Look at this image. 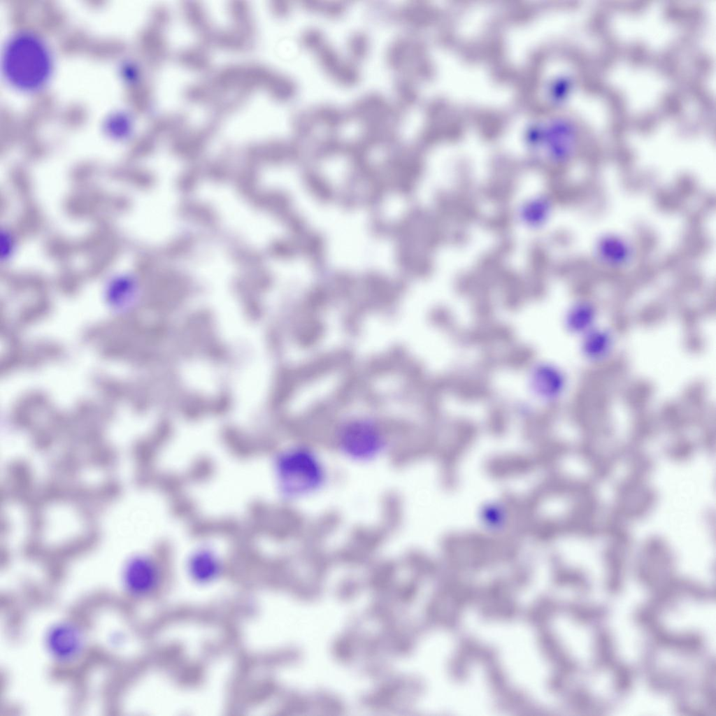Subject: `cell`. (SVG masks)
Returning a JSON list of instances; mask_svg holds the SVG:
<instances>
[{
  "instance_id": "obj_1",
  "label": "cell",
  "mask_w": 716,
  "mask_h": 716,
  "mask_svg": "<svg viewBox=\"0 0 716 716\" xmlns=\"http://www.w3.org/2000/svg\"><path fill=\"white\" fill-rule=\"evenodd\" d=\"M271 471L278 494L283 500L292 502L318 492L327 479L322 459L310 447L302 444L278 450L272 460Z\"/></svg>"
},
{
  "instance_id": "obj_2",
  "label": "cell",
  "mask_w": 716,
  "mask_h": 716,
  "mask_svg": "<svg viewBox=\"0 0 716 716\" xmlns=\"http://www.w3.org/2000/svg\"><path fill=\"white\" fill-rule=\"evenodd\" d=\"M3 57L6 77L17 87L35 89L48 78L51 68L49 51L31 33L20 32L12 36Z\"/></svg>"
},
{
  "instance_id": "obj_3",
  "label": "cell",
  "mask_w": 716,
  "mask_h": 716,
  "mask_svg": "<svg viewBox=\"0 0 716 716\" xmlns=\"http://www.w3.org/2000/svg\"><path fill=\"white\" fill-rule=\"evenodd\" d=\"M335 440L343 455L358 462L373 460L384 451L387 443L382 425L366 415L343 420L336 429Z\"/></svg>"
},
{
  "instance_id": "obj_4",
  "label": "cell",
  "mask_w": 716,
  "mask_h": 716,
  "mask_svg": "<svg viewBox=\"0 0 716 716\" xmlns=\"http://www.w3.org/2000/svg\"><path fill=\"white\" fill-rule=\"evenodd\" d=\"M44 647L56 664L71 666L85 654L87 638L83 626L78 622L60 620L50 624L45 631Z\"/></svg>"
},
{
  "instance_id": "obj_5",
  "label": "cell",
  "mask_w": 716,
  "mask_h": 716,
  "mask_svg": "<svg viewBox=\"0 0 716 716\" xmlns=\"http://www.w3.org/2000/svg\"><path fill=\"white\" fill-rule=\"evenodd\" d=\"M163 570L153 556L138 553L124 563L120 582L123 592L131 599L145 600L158 592L163 582Z\"/></svg>"
},
{
  "instance_id": "obj_6",
  "label": "cell",
  "mask_w": 716,
  "mask_h": 716,
  "mask_svg": "<svg viewBox=\"0 0 716 716\" xmlns=\"http://www.w3.org/2000/svg\"><path fill=\"white\" fill-rule=\"evenodd\" d=\"M186 567L192 580L200 585L217 580L224 571V562L217 549L208 542L194 546L189 552Z\"/></svg>"
},
{
  "instance_id": "obj_7",
  "label": "cell",
  "mask_w": 716,
  "mask_h": 716,
  "mask_svg": "<svg viewBox=\"0 0 716 716\" xmlns=\"http://www.w3.org/2000/svg\"><path fill=\"white\" fill-rule=\"evenodd\" d=\"M595 250L601 262L613 267H620L629 264L633 254L630 243L615 235H607L601 238L596 243Z\"/></svg>"
},
{
  "instance_id": "obj_8",
  "label": "cell",
  "mask_w": 716,
  "mask_h": 716,
  "mask_svg": "<svg viewBox=\"0 0 716 716\" xmlns=\"http://www.w3.org/2000/svg\"><path fill=\"white\" fill-rule=\"evenodd\" d=\"M310 112L316 124L329 129L338 128L349 118L347 110L327 103L317 104Z\"/></svg>"
},
{
  "instance_id": "obj_9",
  "label": "cell",
  "mask_w": 716,
  "mask_h": 716,
  "mask_svg": "<svg viewBox=\"0 0 716 716\" xmlns=\"http://www.w3.org/2000/svg\"><path fill=\"white\" fill-rule=\"evenodd\" d=\"M369 40L363 31L352 33L348 40V50L353 61L363 59L368 53Z\"/></svg>"
},
{
  "instance_id": "obj_10",
  "label": "cell",
  "mask_w": 716,
  "mask_h": 716,
  "mask_svg": "<svg viewBox=\"0 0 716 716\" xmlns=\"http://www.w3.org/2000/svg\"><path fill=\"white\" fill-rule=\"evenodd\" d=\"M394 90L397 97L396 102L404 109L414 99V92L412 83L405 74L400 75L394 82Z\"/></svg>"
},
{
  "instance_id": "obj_11",
  "label": "cell",
  "mask_w": 716,
  "mask_h": 716,
  "mask_svg": "<svg viewBox=\"0 0 716 716\" xmlns=\"http://www.w3.org/2000/svg\"><path fill=\"white\" fill-rule=\"evenodd\" d=\"M303 41L305 45L314 52L327 40L320 29L310 28L304 34Z\"/></svg>"
},
{
  "instance_id": "obj_12",
  "label": "cell",
  "mask_w": 716,
  "mask_h": 716,
  "mask_svg": "<svg viewBox=\"0 0 716 716\" xmlns=\"http://www.w3.org/2000/svg\"><path fill=\"white\" fill-rule=\"evenodd\" d=\"M108 124L110 132L116 136L125 134L128 131V128L129 129V121L124 115L113 117L110 120Z\"/></svg>"
},
{
  "instance_id": "obj_13",
  "label": "cell",
  "mask_w": 716,
  "mask_h": 716,
  "mask_svg": "<svg viewBox=\"0 0 716 716\" xmlns=\"http://www.w3.org/2000/svg\"><path fill=\"white\" fill-rule=\"evenodd\" d=\"M594 342H590L589 348L591 353L594 355H599L602 352L606 350L608 344V340L606 337L603 338V335L601 336H596V337L591 339Z\"/></svg>"
}]
</instances>
